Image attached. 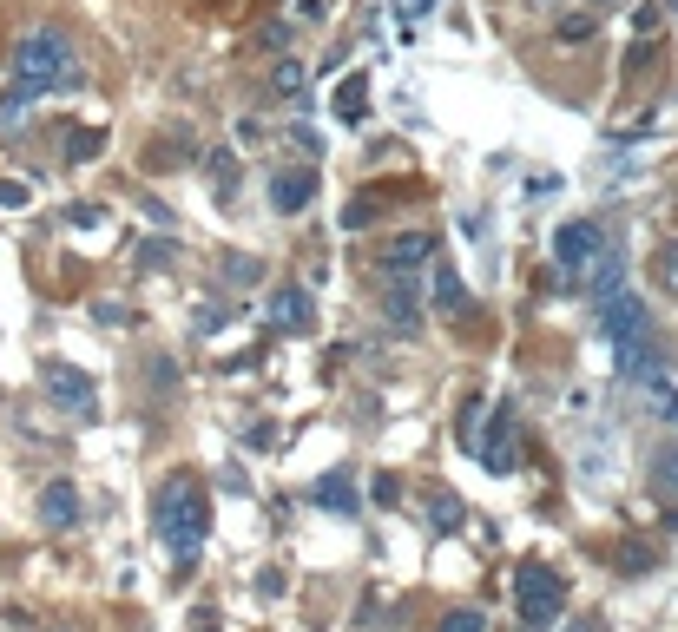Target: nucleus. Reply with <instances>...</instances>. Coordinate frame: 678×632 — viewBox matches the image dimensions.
Here are the masks:
<instances>
[{
	"mask_svg": "<svg viewBox=\"0 0 678 632\" xmlns=\"http://www.w3.org/2000/svg\"><path fill=\"white\" fill-rule=\"evenodd\" d=\"M172 257H178V244H172V237H145L139 251H132V264H139V270H165Z\"/></svg>",
	"mask_w": 678,
	"mask_h": 632,
	"instance_id": "obj_15",
	"label": "nucleus"
},
{
	"mask_svg": "<svg viewBox=\"0 0 678 632\" xmlns=\"http://www.w3.org/2000/svg\"><path fill=\"white\" fill-rule=\"evenodd\" d=\"M27 106H33V93H20V86H14V93L0 99V132H20V126H27Z\"/></svg>",
	"mask_w": 678,
	"mask_h": 632,
	"instance_id": "obj_18",
	"label": "nucleus"
},
{
	"mask_svg": "<svg viewBox=\"0 0 678 632\" xmlns=\"http://www.w3.org/2000/svg\"><path fill=\"white\" fill-rule=\"evenodd\" d=\"M139 211H145V218H152V224H158V231H172V224H178V218H172V211L158 205V198H145V205H139Z\"/></svg>",
	"mask_w": 678,
	"mask_h": 632,
	"instance_id": "obj_26",
	"label": "nucleus"
},
{
	"mask_svg": "<svg viewBox=\"0 0 678 632\" xmlns=\"http://www.w3.org/2000/svg\"><path fill=\"white\" fill-rule=\"evenodd\" d=\"M389 323H395V330H415V323H422V303H415V290H389Z\"/></svg>",
	"mask_w": 678,
	"mask_h": 632,
	"instance_id": "obj_16",
	"label": "nucleus"
},
{
	"mask_svg": "<svg viewBox=\"0 0 678 632\" xmlns=\"http://www.w3.org/2000/svg\"><path fill=\"white\" fill-rule=\"evenodd\" d=\"M99 218H106V211H99V205H73V211H66V224H86V231H93Z\"/></svg>",
	"mask_w": 678,
	"mask_h": 632,
	"instance_id": "obj_27",
	"label": "nucleus"
},
{
	"mask_svg": "<svg viewBox=\"0 0 678 632\" xmlns=\"http://www.w3.org/2000/svg\"><path fill=\"white\" fill-rule=\"evenodd\" d=\"M270 323H277V330H310L316 323V303H310V290H297V284H284L277 290V297H270Z\"/></svg>",
	"mask_w": 678,
	"mask_h": 632,
	"instance_id": "obj_7",
	"label": "nucleus"
},
{
	"mask_svg": "<svg viewBox=\"0 0 678 632\" xmlns=\"http://www.w3.org/2000/svg\"><path fill=\"white\" fill-rule=\"evenodd\" d=\"M646 389H652V402H659V415H672V422H678V389H672V382H665V376H652Z\"/></svg>",
	"mask_w": 678,
	"mask_h": 632,
	"instance_id": "obj_21",
	"label": "nucleus"
},
{
	"mask_svg": "<svg viewBox=\"0 0 678 632\" xmlns=\"http://www.w3.org/2000/svg\"><path fill=\"white\" fill-rule=\"evenodd\" d=\"M79 79V53L60 27H33L27 40L14 47V86L20 93H53V86H73Z\"/></svg>",
	"mask_w": 678,
	"mask_h": 632,
	"instance_id": "obj_2",
	"label": "nucleus"
},
{
	"mask_svg": "<svg viewBox=\"0 0 678 632\" xmlns=\"http://www.w3.org/2000/svg\"><path fill=\"white\" fill-rule=\"evenodd\" d=\"M428 521H435V534H455V527H461V501L435 494V507H428Z\"/></svg>",
	"mask_w": 678,
	"mask_h": 632,
	"instance_id": "obj_19",
	"label": "nucleus"
},
{
	"mask_svg": "<svg viewBox=\"0 0 678 632\" xmlns=\"http://www.w3.org/2000/svg\"><path fill=\"white\" fill-rule=\"evenodd\" d=\"M40 382H47V395L60 402L66 415H79V422H93V415H99V389H93V376H86V369L47 363V369H40Z\"/></svg>",
	"mask_w": 678,
	"mask_h": 632,
	"instance_id": "obj_6",
	"label": "nucleus"
},
{
	"mask_svg": "<svg viewBox=\"0 0 678 632\" xmlns=\"http://www.w3.org/2000/svg\"><path fill=\"white\" fill-rule=\"evenodd\" d=\"M270 86H277V99H303V86H310V73H303L297 60H284L277 73H270Z\"/></svg>",
	"mask_w": 678,
	"mask_h": 632,
	"instance_id": "obj_17",
	"label": "nucleus"
},
{
	"mask_svg": "<svg viewBox=\"0 0 678 632\" xmlns=\"http://www.w3.org/2000/svg\"><path fill=\"white\" fill-rule=\"evenodd\" d=\"M310 494H316V507H330V514H356V481H349V474H323Z\"/></svg>",
	"mask_w": 678,
	"mask_h": 632,
	"instance_id": "obj_13",
	"label": "nucleus"
},
{
	"mask_svg": "<svg viewBox=\"0 0 678 632\" xmlns=\"http://www.w3.org/2000/svg\"><path fill=\"white\" fill-rule=\"evenodd\" d=\"M560 600H567V580L553 567H521V580H514V606H521L527 626H553L560 619Z\"/></svg>",
	"mask_w": 678,
	"mask_h": 632,
	"instance_id": "obj_5",
	"label": "nucleus"
},
{
	"mask_svg": "<svg viewBox=\"0 0 678 632\" xmlns=\"http://www.w3.org/2000/svg\"><path fill=\"white\" fill-rule=\"evenodd\" d=\"M481 461H488L494 474H507V468H514V409H507V402L494 409V435L481 442Z\"/></svg>",
	"mask_w": 678,
	"mask_h": 632,
	"instance_id": "obj_10",
	"label": "nucleus"
},
{
	"mask_svg": "<svg viewBox=\"0 0 678 632\" xmlns=\"http://www.w3.org/2000/svg\"><path fill=\"white\" fill-rule=\"evenodd\" d=\"M600 336H606L613 349L652 343V310H646V297H632V290H606V297H600Z\"/></svg>",
	"mask_w": 678,
	"mask_h": 632,
	"instance_id": "obj_3",
	"label": "nucleus"
},
{
	"mask_svg": "<svg viewBox=\"0 0 678 632\" xmlns=\"http://www.w3.org/2000/svg\"><path fill=\"white\" fill-rule=\"evenodd\" d=\"M435 297H442V310H468V290H461V277H455V270H442Z\"/></svg>",
	"mask_w": 678,
	"mask_h": 632,
	"instance_id": "obj_20",
	"label": "nucleus"
},
{
	"mask_svg": "<svg viewBox=\"0 0 678 632\" xmlns=\"http://www.w3.org/2000/svg\"><path fill=\"white\" fill-rule=\"evenodd\" d=\"M99 145H106V132H73V139H66V152H73V158H93Z\"/></svg>",
	"mask_w": 678,
	"mask_h": 632,
	"instance_id": "obj_24",
	"label": "nucleus"
},
{
	"mask_svg": "<svg viewBox=\"0 0 678 632\" xmlns=\"http://www.w3.org/2000/svg\"><path fill=\"white\" fill-rule=\"evenodd\" d=\"M442 632H488V619L474 613V606H461V613H448V619H442Z\"/></svg>",
	"mask_w": 678,
	"mask_h": 632,
	"instance_id": "obj_23",
	"label": "nucleus"
},
{
	"mask_svg": "<svg viewBox=\"0 0 678 632\" xmlns=\"http://www.w3.org/2000/svg\"><path fill=\"white\" fill-rule=\"evenodd\" d=\"M573 632H593V626H573Z\"/></svg>",
	"mask_w": 678,
	"mask_h": 632,
	"instance_id": "obj_31",
	"label": "nucleus"
},
{
	"mask_svg": "<svg viewBox=\"0 0 678 632\" xmlns=\"http://www.w3.org/2000/svg\"><path fill=\"white\" fill-rule=\"evenodd\" d=\"M369 494H376V501H382V507H395V501H402V488H395L389 474H376V488H369Z\"/></svg>",
	"mask_w": 678,
	"mask_h": 632,
	"instance_id": "obj_28",
	"label": "nucleus"
},
{
	"mask_svg": "<svg viewBox=\"0 0 678 632\" xmlns=\"http://www.w3.org/2000/svg\"><path fill=\"white\" fill-rule=\"evenodd\" d=\"M310 198H316V172H277L270 178V205L284 211V218H297Z\"/></svg>",
	"mask_w": 678,
	"mask_h": 632,
	"instance_id": "obj_9",
	"label": "nucleus"
},
{
	"mask_svg": "<svg viewBox=\"0 0 678 632\" xmlns=\"http://www.w3.org/2000/svg\"><path fill=\"white\" fill-rule=\"evenodd\" d=\"M330 112H336V119H343V126H356V119H363V112H369V79H363V73H349L343 86H336Z\"/></svg>",
	"mask_w": 678,
	"mask_h": 632,
	"instance_id": "obj_11",
	"label": "nucleus"
},
{
	"mask_svg": "<svg viewBox=\"0 0 678 632\" xmlns=\"http://www.w3.org/2000/svg\"><path fill=\"white\" fill-rule=\"evenodd\" d=\"M600 257H606L600 224L573 218V224H560V231H553V264H560V277H567V284H580V277L600 264Z\"/></svg>",
	"mask_w": 678,
	"mask_h": 632,
	"instance_id": "obj_4",
	"label": "nucleus"
},
{
	"mask_svg": "<svg viewBox=\"0 0 678 632\" xmlns=\"http://www.w3.org/2000/svg\"><path fill=\"white\" fill-rule=\"evenodd\" d=\"M422 257H435V237H428V231H409V237H395V244H389V257H382V264L402 277V270H415Z\"/></svg>",
	"mask_w": 678,
	"mask_h": 632,
	"instance_id": "obj_12",
	"label": "nucleus"
},
{
	"mask_svg": "<svg viewBox=\"0 0 678 632\" xmlns=\"http://www.w3.org/2000/svg\"><path fill=\"white\" fill-rule=\"evenodd\" d=\"M652 468H659V488L678 494V448H659V461H652Z\"/></svg>",
	"mask_w": 678,
	"mask_h": 632,
	"instance_id": "obj_22",
	"label": "nucleus"
},
{
	"mask_svg": "<svg viewBox=\"0 0 678 632\" xmlns=\"http://www.w3.org/2000/svg\"><path fill=\"white\" fill-rule=\"evenodd\" d=\"M257 277H264L257 257H231V284H257Z\"/></svg>",
	"mask_w": 678,
	"mask_h": 632,
	"instance_id": "obj_25",
	"label": "nucleus"
},
{
	"mask_svg": "<svg viewBox=\"0 0 678 632\" xmlns=\"http://www.w3.org/2000/svg\"><path fill=\"white\" fill-rule=\"evenodd\" d=\"M33 507H40V521H47V527H79V488H73V481H47Z\"/></svg>",
	"mask_w": 678,
	"mask_h": 632,
	"instance_id": "obj_8",
	"label": "nucleus"
},
{
	"mask_svg": "<svg viewBox=\"0 0 678 632\" xmlns=\"http://www.w3.org/2000/svg\"><path fill=\"white\" fill-rule=\"evenodd\" d=\"M27 198H33L27 185H14V178H0V205H27Z\"/></svg>",
	"mask_w": 678,
	"mask_h": 632,
	"instance_id": "obj_29",
	"label": "nucleus"
},
{
	"mask_svg": "<svg viewBox=\"0 0 678 632\" xmlns=\"http://www.w3.org/2000/svg\"><path fill=\"white\" fill-rule=\"evenodd\" d=\"M198 632H211V613H205V619H198Z\"/></svg>",
	"mask_w": 678,
	"mask_h": 632,
	"instance_id": "obj_30",
	"label": "nucleus"
},
{
	"mask_svg": "<svg viewBox=\"0 0 678 632\" xmlns=\"http://www.w3.org/2000/svg\"><path fill=\"white\" fill-rule=\"evenodd\" d=\"M652 277L678 297V237H659V251H652Z\"/></svg>",
	"mask_w": 678,
	"mask_h": 632,
	"instance_id": "obj_14",
	"label": "nucleus"
},
{
	"mask_svg": "<svg viewBox=\"0 0 678 632\" xmlns=\"http://www.w3.org/2000/svg\"><path fill=\"white\" fill-rule=\"evenodd\" d=\"M158 534H165V547H172L178 560H198V547H205V534H211V494H205V481L172 474V481L158 488Z\"/></svg>",
	"mask_w": 678,
	"mask_h": 632,
	"instance_id": "obj_1",
	"label": "nucleus"
}]
</instances>
